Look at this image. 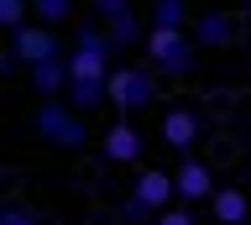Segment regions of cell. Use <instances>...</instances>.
<instances>
[{
    "label": "cell",
    "mask_w": 251,
    "mask_h": 225,
    "mask_svg": "<svg viewBox=\"0 0 251 225\" xmlns=\"http://www.w3.org/2000/svg\"><path fill=\"white\" fill-rule=\"evenodd\" d=\"M110 74H115V42L105 26H78L74 52H68V105L89 110L100 100H110Z\"/></svg>",
    "instance_id": "obj_1"
},
{
    "label": "cell",
    "mask_w": 251,
    "mask_h": 225,
    "mask_svg": "<svg viewBox=\"0 0 251 225\" xmlns=\"http://www.w3.org/2000/svg\"><path fill=\"white\" fill-rule=\"evenodd\" d=\"M147 58L162 79H183V74H194L199 42L188 26H147Z\"/></svg>",
    "instance_id": "obj_2"
},
{
    "label": "cell",
    "mask_w": 251,
    "mask_h": 225,
    "mask_svg": "<svg viewBox=\"0 0 251 225\" xmlns=\"http://www.w3.org/2000/svg\"><path fill=\"white\" fill-rule=\"evenodd\" d=\"M157 74L152 63H115V74H110V105L121 115H131V110H147L157 100Z\"/></svg>",
    "instance_id": "obj_3"
},
{
    "label": "cell",
    "mask_w": 251,
    "mask_h": 225,
    "mask_svg": "<svg viewBox=\"0 0 251 225\" xmlns=\"http://www.w3.org/2000/svg\"><path fill=\"white\" fill-rule=\"evenodd\" d=\"M31 126H37V136L52 142V147H84V142H89L84 115H78L68 100H42V105L31 110Z\"/></svg>",
    "instance_id": "obj_4"
},
{
    "label": "cell",
    "mask_w": 251,
    "mask_h": 225,
    "mask_svg": "<svg viewBox=\"0 0 251 225\" xmlns=\"http://www.w3.org/2000/svg\"><path fill=\"white\" fill-rule=\"evenodd\" d=\"M204 136V115L194 110V105H183V100H173L168 110H162V121H157V142L173 147V152H194V142Z\"/></svg>",
    "instance_id": "obj_5"
},
{
    "label": "cell",
    "mask_w": 251,
    "mask_h": 225,
    "mask_svg": "<svg viewBox=\"0 0 251 225\" xmlns=\"http://www.w3.org/2000/svg\"><path fill=\"white\" fill-rule=\"evenodd\" d=\"M11 52H16V63H21V68H37V63H47V58H63L52 26H42V21L16 26V32H11Z\"/></svg>",
    "instance_id": "obj_6"
},
{
    "label": "cell",
    "mask_w": 251,
    "mask_h": 225,
    "mask_svg": "<svg viewBox=\"0 0 251 225\" xmlns=\"http://www.w3.org/2000/svg\"><path fill=\"white\" fill-rule=\"evenodd\" d=\"M131 199H136L147 215H162V209L178 199V178H173V173H162V168H141V173H136V183H131Z\"/></svg>",
    "instance_id": "obj_7"
},
{
    "label": "cell",
    "mask_w": 251,
    "mask_h": 225,
    "mask_svg": "<svg viewBox=\"0 0 251 225\" xmlns=\"http://www.w3.org/2000/svg\"><path fill=\"white\" fill-rule=\"evenodd\" d=\"M173 178H178V204H199V199H215V173H209V162H199L194 152H188L178 168H173Z\"/></svg>",
    "instance_id": "obj_8"
},
{
    "label": "cell",
    "mask_w": 251,
    "mask_h": 225,
    "mask_svg": "<svg viewBox=\"0 0 251 225\" xmlns=\"http://www.w3.org/2000/svg\"><path fill=\"white\" fill-rule=\"evenodd\" d=\"M235 37H241V16H230V11H204L194 21V42L199 48H230Z\"/></svg>",
    "instance_id": "obj_9"
},
{
    "label": "cell",
    "mask_w": 251,
    "mask_h": 225,
    "mask_svg": "<svg viewBox=\"0 0 251 225\" xmlns=\"http://www.w3.org/2000/svg\"><path fill=\"white\" fill-rule=\"evenodd\" d=\"M209 215H215V225H246L251 220V199L241 183H220L215 199H209Z\"/></svg>",
    "instance_id": "obj_10"
},
{
    "label": "cell",
    "mask_w": 251,
    "mask_h": 225,
    "mask_svg": "<svg viewBox=\"0 0 251 225\" xmlns=\"http://www.w3.org/2000/svg\"><path fill=\"white\" fill-rule=\"evenodd\" d=\"M141 131L131 126V121H115V126L105 131V162H136L141 157Z\"/></svg>",
    "instance_id": "obj_11"
},
{
    "label": "cell",
    "mask_w": 251,
    "mask_h": 225,
    "mask_svg": "<svg viewBox=\"0 0 251 225\" xmlns=\"http://www.w3.org/2000/svg\"><path fill=\"white\" fill-rule=\"evenodd\" d=\"M31 74V89L42 100H58V95H68V52L63 58H47V63H37V68H26Z\"/></svg>",
    "instance_id": "obj_12"
},
{
    "label": "cell",
    "mask_w": 251,
    "mask_h": 225,
    "mask_svg": "<svg viewBox=\"0 0 251 225\" xmlns=\"http://www.w3.org/2000/svg\"><path fill=\"white\" fill-rule=\"evenodd\" d=\"M105 32H110V42H115V52L121 48H131V42H147V32H141V21L126 11V16H110L105 21Z\"/></svg>",
    "instance_id": "obj_13"
},
{
    "label": "cell",
    "mask_w": 251,
    "mask_h": 225,
    "mask_svg": "<svg viewBox=\"0 0 251 225\" xmlns=\"http://www.w3.org/2000/svg\"><path fill=\"white\" fill-rule=\"evenodd\" d=\"M31 16L42 21V26H58V21L74 16V0H31Z\"/></svg>",
    "instance_id": "obj_14"
},
{
    "label": "cell",
    "mask_w": 251,
    "mask_h": 225,
    "mask_svg": "<svg viewBox=\"0 0 251 225\" xmlns=\"http://www.w3.org/2000/svg\"><path fill=\"white\" fill-rule=\"evenodd\" d=\"M152 26H188L183 0H152Z\"/></svg>",
    "instance_id": "obj_15"
},
{
    "label": "cell",
    "mask_w": 251,
    "mask_h": 225,
    "mask_svg": "<svg viewBox=\"0 0 251 225\" xmlns=\"http://www.w3.org/2000/svg\"><path fill=\"white\" fill-rule=\"evenodd\" d=\"M26 16H31V0H0V21H5V32L26 26Z\"/></svg>",
    "instance_id": "obj_16"
},
{
    "label": "cell",
    "mask_w": 251,
    "mask_h": 225,
    "mask_svg": "<svg viewBox=\"0 0 251 225\" xmlns=\"http://www.w3.org/2000/svg\"><path fill=\"white\" fill-rule=\"evenodd\" d=\"M152 225H194V204H168L162 215H152Z\"/></svg>",
    "instance_id": "obj_17"
},
{
    "label": "cell",
    "mask_w": 251,
    "mask_h": 225,
    "mask_svg": "<svg viewBox=\"0 0 251 225\" xmlns=\"http://www.w3.org/2000/svg\"><path fill=\"white\" fill-rule=\"evenodd\" d=\"M0 225H37V215H31L26 204H16V199H11V204L0 209Z\"/></svg>",
    "instance_id": "obj_18"
},
{
    "label": "cell",
    "mask_w": 251,
    "mask_h": 225,
    "mask_svg": "<svg viewBox=\"0 0 251 225\" xmlns=\"http://www.w3.org/2000/svg\"><path fill=\"white\" fill-rule=\"evenodd\" d=\"M94 11H100V16H126V11H131V0H94Z\"/></svg>",
    "instance_id": "obj_19"
}]
</instances>
